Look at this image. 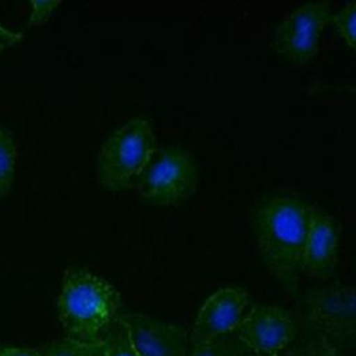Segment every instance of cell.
I'll list each match as a JSON object with an SVG mask.
<instances>
[{
	"label": "cell",
	"mask_w": 356,
	"mask_h": 356,
	"mask_svg": "<svg viewBox=\"0 0 356 356\" xmlns=\"http://www.w3.org/2000/svg\"><path fill=\"white\" fill-rule=\"evenodd\" d=\"M312 206L293 195H274L253 213V232L264 264L286 292L293 293L302 274V254Z\"/></svg>",
	"instance_id": "cell-1"
},
{
	"label": "cell",
	"mask_w": 356,
	"mask_h": 356,
	"mask_svg": "<svg viewBox=\"0 0 356 356\" xmlns=\"http://www.w3.org/2000/svg\"><path fill=\"white\" fill-rule=\"evenodd\" d=\"M120 309L121 296L104 278L85 268L64 273L57 312L67 338L99 342L121 316Z\"/></svg>",
	"instance_id": "cell-2"
},
{
	"label": "cell",
	"mask_w": 356,
	"mask_h": 356,
	"mask_svg": "<svg viewBox=\"0 0 356 356\" xmlns=\"http://www.w3.org/2000/svg\"><path fill=\"white\" fill-rule=\"evenodd\" d=\"M157 149L152 122L140 115L129 118L108 135L99 150L96 160L99 184L114 192L135 186Z\"/></svg>",
	"instance_id": "cell-3"
},
{
	"label": "cell",
	"mask_w": 356,
	"mask_h": 356,
	"mask_svg": "<svg viewBox=\"0 0 356 356\" xmlns=\"http://www.w3.org/2000/svg\"><path fill=\"white\" fill-rule=\"evenodd\" d=\"M199 182L193 156L181 146L157 149L138 178L135 188L142 202L153 206H177L189 199Z\"/></svg>",
	"instance_id": "cell-4"
},
{
	"label": "cell",
	"mask_w": 356,
	"mask_h": 356,
	"mask_svg": "<svg viewBox=\"0 0 356 356\" xmlns=\"http://www.w3.org/2000/svg\"><path fill=\"white\" fill-rule=\"evenodd\" d=\"M303 321L318 338L335 348L353 349L356 339L355 289L345 284H330L306 291L300 298Z\"/></svg>",
	"instance_id": "cell-5"
},
{
	"label": "cell",
	"mask_w": 356,
	"mask_h": 356,
	"mask_svg": "<svg viewBox=\"0 0 356 356\" xmlns=\"http://www.w3.org/2000/svg\"><path fill=\"white\" fill-rule=\"evenodd\" d=\"M330 1H309L292 10L275 28L273 47L293 64L309 63L318 50L324 26L330 22Z\"/></svg>",
	"instance_id": "cell-6"
},
{
	"label": "cell",
	"mask_w": 356,
	"mask_h": 356,
	"mask_svg": "<svg viewBox=\"0 0 356 356\" xmlns=\"http://www.w3.org/2000/svg\"><path fill=\"white\" fill-rule=\"evenodd\" d=\"M234 334L254 353L277 356L298 334L293 316L274 305H254L239 321Z\"/></svg>",
	"instance_id": "cell-7"
},
{
	"label": "cell",
	"mask_w": 356,
	"mask_h": 356,
	"mask_svg": "<svg viewBox=\"0 0 356 356\" xmlns=\"http://www.w3.org/2000/svg\"><path fill=\"white\" fill-rule=\"evenodd\" d=\"M250 306V295L241 286H225L211 293L197 312L191 334L192 346L234 332Z\"/></svg>",
	"instance_id": "cell-8"
},
{
	"label": "cell",
	"mask_w": 356,
	"mask_h": 356,
	"mask_svg": "<svg viewBox=\"0 0 356 356\" xmlns=\"http://www.w3.org/2000/svg\"><path fill=\"white\" fill-rule=\"evenodd\" d=\"M139 356H186L188 332L184 327L140 313L120 316Z\"/></svg>",
	"instance_id": "cell-9"
},
{
	"label": "cell",
	"mask_w": 356,
	"mask_h": 356,
	"mask_svg": "<svg viewBox=\"0 0 356 356\" xmlns=\"http://www.w3.org/2000/svg\"><path fill=\"white\" fill-rule=\"evenodd\" d=\"M339 239V222L324 210L312 206L302 254V274L317 280L330 278L337 268Z\"/></svg>",
	"instance_id": "cell-10"
},
{
	"label": "cell",
	"mask_w": 356,
	"mask_h": 356,
	"mask_svg": "<svg viewBox=\"0 0 356 356\" xmlns=\"http://www.w3.org/2000/svg\"><path fill=\"white\" fill-rule=\"evenodd\" d=\"M254 353L234 334L218 337L207 343L192 346L186 356H253Z\"/></svg>",
	"instance_id": "cell-11"
},
{
	"label": "cell",
	"mask_w": 356,
	"mask_h": 356,
	"mask_svg": "<svg viewBox=\"0 0 356 356\" xmlns=\"http://www.w3.org/2000/svg\"><path fill=\"white\" fill-rule=\"evenodd\" d=\"M42 356H106L104 343L99 342H79L71 338L53 341L43 348Z\"/></svg>",
	"instance_id": "cell-12"
},
{
	"label": "cell",
	"mask_w": 356,
	"mask_h": 356,
	"mask_svg": "<svg viewBox=\"0 0 356 356\" xmlns=\"http://www.w3.org/2000/svg\"><path fill=\"white\" fill-rule=\"evenodd\" d=\"M100 341L104 343L106 356H139L120 317L108 327Z\"/></svg>",
	"instance_id": "cell-13"
},
{
	"label": "cell",
	"mask_w": 356,
	"mask_h": 356,
	"mask_svg": "<svg viewBox=\"0 0 356 356\" xmlns=\"http://www.w3.org/2000/svg\"><path fill=\"white\" fill-rule=\"evenodd\" d=\"M15 157L17 147L13 136L0 128V196L7 195L11 189Z\"/></svg>",
	"instance_id": "cell-14"
},
{
	"label": "cell",
	"mask_w": 356,
	"mask_h": 356,
	"mask_svg": "<svg viewBox=\"0 0 356 356\" xmlns=\"http://www.w3.org/2000/svg\"><path fill=\"white\" fill-rule=\"evenodd\" d=\"M330 21L337 28L339 36L345 40V43L355 49L356 40V1L346 3L342 8H339L335 14H331Z\"/></svg>",
	"instance_id": "cell-15"
},
{
	"label": "cell",
	"mask_w": 356,
	"mask_h": 356,
	"mask_svg": "<svg viewBox=\"0 0 356 356\" xmlns=\"http://www.w3.org/2000/svg\"><path fill=\"white\" fill-rule=\"evenodd\" d=\"M277 356H346L341 349L335 348L323 338H314L293 348H286Z\"/></svg>",
	"instance_id": "cell-16"
},
{
	"label": "cell",
	"mask_w": 356,
	"mask_h": 356,
	"mask_svg": "<svg viewBox=\"0 0 356 356\" xmlns=\"http://www.w3.org/2000/svg\"><path fill=\"white\" fill-rule=\"evenodd\" d=\"M32 13L29 17V25H40L49 19L54 8L60 6L58 0H32Z\"/></svg>",
	"instance_id": "cell-17"
},
{
	"label": "cell",
	"mask_w": 356,
	"mask_h": 356,
	"mask_svg": "<svg viewBox=\"0 0 356 356\" xmlns=\"http://www.w3.org/2000/svg\"><path fill=\"white\" fill-rule=\"evenodd\" d=\"M22 39V32H11L0 24V50H4Z\"/></svg>",
	"instance_id": "cell-18"
},
{
	"label": "cell",
	"mask_w": 356,
	"mask_h": 356,
	"mask_svg": "<svg viewBox=\"0 0 356 356\" xmlns=\"http://www.w3.org/2000/svg\"><path fill=\"white\" fill-rule=\"evenodd\" d=\"M0 356H42L39 350L31 348H3Z\"/></svg>",
	"instance_id": "cell-19"
},
{
	"label": "cell",
	"mask_w": 356,
	"mask_h": 356,
	"mask_svg": "<svg viewBox=\"0 0 356 356\" xmlns=\"http://www.w3.org/2000/svg\"><path fill=\"white\" fill-rule=\"evenodd\" d=\"M253 356H263V355H253Z\"/></svg>",
	"instance_id": "cell-20"
}]
</instances>
